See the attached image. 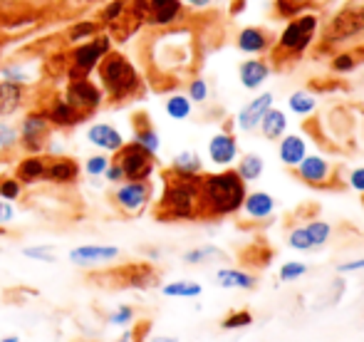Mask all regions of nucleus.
<instances>
[{
	"label": "nucleus",
	"instance_id": "1",
	"mask_svg": "<svg viewBox=\"0 0 364 342\" xmlns=\"http://www.w3.org/2000/svg\"><path fill=\"white\" fill-rule=\"evenodd\" d=\"M320 28H322V20L315 10H307V13H300V15H295V18H290L268 50L270 68L288 70L292 65L300 63V60L317 45Z\"/></svg>",
	"mask_w": 364,
	"mask_h": 342
},
{
	"label": "nucleus",
	"instance_id": "2",
	"mask_svg": "<svg viewBox=\"0 0 364 342\" xmlns=\"http://www.w3.org/2000/svg\"><path fill=\"white\" fill-rule=\"evenodd\" d=\"M164 191L159 198L154 216L156 221L173 223V221H201V191H198V176H186L166 169L161 173Z\"/></svg>",
	"mask_w": 364,
	"mask_h": 342
},
{
	"label": "nucleus",
	"instance_id": "3",
	"mask_svg": "<svg viewBox=\"0 0 364 342\" xmlns=\"http://www.w3.org/2000/svg\"><path fill=\"white\" fill-rule=\"evenodd\" d=\"M198 191H201V221H208V218H225L240 213L248 183L238 176V171L228 166L216 173H201Z\"/></svg>",
	"mask_w": 364,
	"mask_h": 342
},
{
	"label": "nucleus",
	"instance_id": "4",
	"mask_svg": "<svg viewBox=\"0 0 364 342\" xmlns=\"http://www.w3.org/2000/svg\"><path fill=\"white\" fill-rule=\"evenodd\" d=\"M362 35H364V3L362 0H350V3L342 5L330 18V23L325 25L322 40H320V45H317V53L332 50V48H337V45H345V43H350V40L362 38Z\"/></svg>",
	"mask_w": 364,
	"mask_h": 342
},
{
	"label": "nucleus",
	"instance_id": "5",
	"mask_svg": "<svg viewBox=\"0 0 364 342\" xmlns=\"http://www.w3.org/2000/svg\"><path fill=\"white\" fill-rule=\"evenodd\" d=\"M100 78H102V85H105L107 95L114 102L127 100V97L139 90V75H136L134 65H132L124 55L107 53L105 58L100 60Z\"/></svg>",
	"mask_w": 364,
	"mask_h": 342
},
{
	"label": "nucleus",
	"instance_id": "6",
	"mask_svg": "<svg viewBox=\"0 0 364 342\" xmlns=\"http://www.w3.org/2000/svg\"><path fill=\"white\" fill-rule=\"evenodd\" d=\"M114 161L124 171V181H149L156 171V154L146 151L136 141H129V144L124 141V146L117 151Z\"/></svg>",
	"mask_w": 364,
	"mask_h": 342
},
{
	"label": "nucleus",
	"instance_id": "7",
	"mask_svg": "<svg viewBox=\"0 0 364 342\" xmlns=\"http://www.w3.org/2000/svg\"><path fill=\"white\" fill-rule=\"evenodd\" d=\"M297 181H302L310 188H337V169L330 159L322 154H307L300 164L292 169Z\"/></svg>",
	"mask_w": 364,
	"mask_h": 342
},
{
	"label": "nucleus",
	"instance_id": "8",
	"mask_svg": "<svg viewBox=\"0 0 364 342\" xmlns=\"http://www.w3.org/2000/svg\"><path fill=\"white\" fill-rule=\"evenodd\" d=\"M154 186L151 181H122L117 183L114 193H112V201L127 216H139L146 211V206L151 203Z\"/></svg>",
	"mask_w": 364,
	"mask_h": 342
},
{
	"label": "nucleus",
	"instance_id": "9",
	"mask_svg": "<svg viewBox=\"0 0 364 342\" xmlns=\"http://www.w3.org/2000/svg\"><path fill=\"white\" fill-rule=\"evenodd\" d=\"M50 119L48 112H30L23 119V127H20V144L28 154H43L45 144H48L50 137Z\"/></svg>",
	"mask_w": 364,
	"mask_h": 342
},
{
	"label": "nucleus",
	"instance_id": "10",
	"mask_svg": "<svg viewBox=\"0 0 364 342\" xmlns=\"http://www.w3.org/2000/svg\"><path fill=\"white\" fill-rule=\"evenodd\" d=\"M238 139L230 132H218V134H213L208 139V159H211V164L220 166V169H228V166H233L238 161Z\"/></svg>",
	"mask_w": 364,
	"mask_h": 342
},
{
	"label": "nucleus",
	"instance_id": "11",
	"mask_svg": "<svg viewBox=\"0 0 364 342\" xmlns=\"http://www.w3.org/2000/svg\"><path fill=\"white\" fill-rule=\"evenodd\" d=\"M273 105H275L273 92H260L258 97H253V100L235 114V127H238L240 132H255L260 124V119H263V114Z\"/></svg>",
	"mask_w": 364,
	"mask_h": 342
},
{
	"label": "nucleus",
	"instance_id": "12",
	"mask_svg": "<svg viewBox=\"0 0 364 342\" xmlns=\"http://www.w3.org/2000/svg\"><path fill=\"white\" fill-rule=\"evenodd\" d=\"M270 45H273V35L265 28H260V25H248V28L240 30L238 38H235V48L243 55H248V58H260V55H265L270 50Z\"/></svg>",
	"mask_w": 364,
	"mask_h": 342
},
{
	"label": "nucleus",
	"instance_id": "13",
	"mask_svg": "<svg viewBox=\"0 0 364 342\" xmlns=\"http://www.w3.org/2000/svg\"><path fill=\"white\" fill-rule=\"evenodd\" d=\"M122 256V251L117 246H102V243H87V246H77L70 251V263L87 268V265H102L112 263Z\"/></svg>",
	"mask_w": 364,
	"mask_h": 342
},
{
	"label": "nucleus",
	"instance_id": "14",
	"mask_svg": "<svg viewBox=\"0 0 364 342\" xmlns=\"http://www.w3.org/2000/svg\"><path fill=\"white\" fill-rule=\"evenodd\" d=\"M68 102L77 112H82V114L87 117L90 112H95L97 107L102 105V92L92 82H87L85 78H77L73 80V85L68 87Z\"/></svg>",
	"mask_w": 364,
	"mask_h": 342
},
{
	"label": "nucleus",
	"instance_id": "15",
	"mask_svg": "<svg viewBox=\"0 0 364 342\" xmlns=\"http://www.w3.org/2000/svg\"><path fill=\"white\" fill-rule=\"evenodd\" d=\"M109 53V38H97L95 43L82 45L80 50L75 53V70L73 78H85L90 70H95L100 65V60Z\"/></svg>",
	"mask_w": 364,
	"mask_h": 342
},
{
	"label": "nucleus",
	"instance_id": "16",
	"mask_svg": "<svg viewBox=\"0 0 364 342\" xmlns=\"http://www.w3.org/2000/svg\"><path fill=\"white\" fill-rule=\"evenodd\" d=\"M117 275H119V285H124V288L149 290L159 285V273L151 263H129L122 270H117Z\"/></svg>",
	"mask_w": 364,
	"mask_h": 342
},
{
	"label": "nucleus",
	"instance_id": "17",
	"mask_svg": "<svg viewBox=\"0 0 364 342\" xmlns=\"http://www.w3.org/2000/svg\"><path fill=\"white\" fill-rule=\"evenodd\" d=\"M275 208H278V201H275L273 193L268 191H248L243 198V206H240V211H243V216L248 218V221H268V218H273Z\"/></svg>",
	"mask_w": 364,
	"mask_h": 342
},
{
	"label": "nucleus",
	"instance_id": "18",
	"mask_svg": "<svg viewBox=\"0 0 364 342\" xmlns=\"http://www.w3.org/2000/svg\"><path fill=\"white\" fill-rule=\"evenodd\" d=\"M270 73H273V68H270V63L263 58H248L238 65L240 85H243V90H250V92L260 90V87L265 85V80L270 78Z\"/></svg>",
	"mask_w": 364,
	"mask_h": 342
},
{
	"label": "nucleus",
	"instance_id": "19",
	"mask_svg": "<svg viewBox=\"0 0 364 342\" xmlns=\"http://www.w3.org/2000/svg\"><path fill=\"white\" fill-rule=\"evenodd\" d=\"M87 141L92 146H97V149L107 151V154H117L124 146V137L112 124H92L87 129Z\"/></svg>",
	"mask_w": 364,
	"mask_h": 342
},
{
	"label": "nucleus",
	"instance_id": "20",
	"mask_svg": "<svg viewBox=\"0 0 364 342\" xmlns=\"http://www.w3.org/2000/svg\"><path fill=\"white\" fill-rule=\"evenodd\" d=\"M305 156H307V139L302 134H283L278 139V159L283 161V166L295 169Z\"/></svg>",
	"mask_w": 364,
	"mask_h": 342
},
{
	"label": "nucleus",
	"instance_id": "21",
	"mask_svg": "<svg viewBox=\"0 0 364 342\" xmlns=\"http://www.w3.org/2000/svg\"><path fill=\"white\" fill-rule=\"evenodd\" d=\"M80 164L73 159V156H55V159L48 161V173L45 178L53 183H60V186H70L80 178Z\"/></svg>",
	"mask_w": 364,
	"mask_h": 342
},
{
	"label": "nucleus",
	"instance_id": "22",
	"mask_svg": "<svg viewBox=\"0 0 364 342\" xmlns=\"http://www.w3.org/2000/svg\"><path fill=\"white\" fill-rule=\"evenodd\" d=\"M216 283L225 290H253L258 285V278L243 268H218Z\"/></svg>",
	"mask_w": 364,
	"mask_h": 342
},
{
	"label": "nucleus",
	"instance_id": "23",
	"mask_svg": "<svg viewBox=\"0 0 364 342\" xmlns=\"http://www.w3.org/2000/svg\"><path fill=\"white\" fill-rule=\"evenodd\" d=\"M181 10H183L181 0H149V23L171 25L181 18Z\"/></svg>",
	"mask_w": 364,
	"mask_h": 342
},
{
	"label": "nucleus",
	"instance_id": "24",
	"mask_svg": "<svg viewBox=\"0 0 364 342\" xmlns=\"http://www.w3.org/2000/svg\"><path fill=\"white\" fill-rule=\"evenodd\" d=\"M48 156L43 154H30L15 166V178L20 183H35V181H43L45 173H48Z\"/></svg>",
	"mask_w": 364,
	"mask_h": 342
},
{
	"label": "nucleus",
	"instance_id": "25",
	"mask_svg": "<svg viewBox=\"0 0 364 342\" xmlns=\"http://www.w3.org/2000/svg\"><path fill=\"white\" fill-rule=\"evenodd\" d=\"M258 129H260V134H263L268 141H278L283 134H288V114H285L283 109H278V107L273 105L263 114V119H260Z\"/></svg>",
	"mask_w": 364,
	"mask_h": 342
},
{
	"label": "nucleus",
	"instance_id": "26",
	"mask_svg": "<svg viewBox=\"0 0 364 342\" xmlns=\"http://www.w3.org/2000/svg\"><path fill=\"white\" fill-rule=\"evenodd\" d=\"M134 141L144 146L146 151H151V154H159V149H161V137H159V132L151 127V122H149L146 114H136Z\"/></svg>",
	"mask_w": 364,
	"mask_h": 342
},
{
	"label": "nucleus",
	"instance_id": "27",
	"mask_svg": "<svg viewBox=\"0 0 364 342\" xmlns=\"http://www.w3.org/2000/svg\"><path fill=\"white\" fill-rule=\"evenodd\" d=\"M263 169H265V161L260 154H243L238 156V161H235V171H238V176L243 178L245 183H253L258 181L260 176H263Z\"/></svg>",
	"mask_w": 364,
	"mask_h": 342
},
{
	"label": "nucleus",
	"instance_id": "28",
	"mask_svg": "<svg viewBox=\"0 0 364 342\" xmlns=\"http://www.w3.org/2000/svg\"><path fill=\"white\" fill-rule=\"evenodd\" d=\"M48 119H50V124H55V127H75L80 119H85V114L77 112L68 100L65 102L60 100V102H55L53 109L48 112Z\"/></svg>",
	"mask_w": 364,
	"mask_h": 342
},
{
	"label": "nucleus",
	"instance_id": "29",
	"mask_svg": "<svg viewBox=\"0 0 364 342\" xmlns=\"http://www.w3.org/2000/svg\"><path fill=\"white\" fill-rule=\"evenodd\" d=\"M23 102V85L20 82H0V117H10Z\"/></svg>",
	"mask_w": 364,
	"mask_h": 342
},
{
	"label": "nucleus",
	"instance_id": "30",
	"mask_svg": "<svg viewBox=\"0 0 364 342\" xmlns=\"http://www.w3.org/2000/svg\"><path fill=\"white\" fill-rule=\"evenodd\" d=\"M288 107L292 114L297 117H310L317 109V95L312 90H295L288 97Z\"/></svg>",
	"mask_w": 364,
	"mask_h": 342
},
{
	"label": "nucleus",
	"instance_id": "31",
	"mask_svg": "<svg viewBox=\"0 0 364 342\" xmlns=\"http://www.w3.org/2000/svg\"><path fill=\"white\" fill-rule=\"evenodd\" d=\"M171 171L186 173V176H198V173H203V161L193 149H183L181 154L173 156Z\"/></svg>",
	"mask_w": 364,
	"mask_h": 342
},
{
	"label": "nucleus",
	"instance_id": "32",
	"mask_svg": "<svg viewBox=\"0 0 364 342\" xmlns=\"http://www.w3.org/2000/svg\"><path fill=\"white\" fill-rule=\"evenodd\" d=\"M201 293L203 288L196 280H173V283L161 285V295L166 298H198Z\"/></svg>",
	"mask_w": 364,
	"mask_h": 342
},
{
	"label": "nucleus",
	"instance_id": "33",
	"mask_svg": "<svg viewBox=\"0 0 364 342\" xmlns=\"http://www.w3.org/2000/svg\"><path fill=\"white\" fill-rule=\"evenodd\" d=\"M164 109H166V114L171 117V119L183 122V119H188V117H191L193 102L188 100L186 95H171L166 100V105H164Z\"/></svg>",
	"mask_w": 364,
	"mask_h": 342
},
{
	"label": "nucleus",
	"instance_id": "34",
	"mask_svg": "<svg viewBox=\"0 0 364 342\" xmlns=\"http://www.w3.org/2000/svg\"><path fill=\"white\" fill-rule=\"evenodd\" d=\"M302 226H305L307 236H310L315 248H322L332 238V226L327 221H322V218H310V221L302 223Z\"/></svg>",
	"mask_w": 364,
	"mask_h": 342
},
{
	"label": "nucleus",
	"instance_id": "35",
	"mask_svg": "<svg viewBox=\"0 0 364 342\" xmlns=\"http://www.w3.org/2000/svg\"><path fill=\"white\" fill-rule=\"evenodd\" d=\"M307 10H312L310 5L297 3V0H273V18L283 20V23H288L290 18H295L300 13H307Z\"/></svg>",
	"mask_w": 364,
	"mask_h": 342
},
{
	"label": "nucleus",
	"instance_id": "36",
	"mask_svg": "<svg viewBox=\"0 0 364 342\" xmlns=\"http://www.w3.org/2000/svg\"><path fill=\"white\" fill-rule=\"evenodd\" d=\"M360 65H362V63H360V58L355 55V50H345V53H337L335 58L330 60L332 73H337V75L352 73V70H357Z\"/></svg>",
	"mask_w": 364,
	"mask_h": 342
},
{
	"label": "nucleus",
	"instance_id": "37",
	"mask_svg": "<svg viewBox=\"0 0 364 342\" xmlns=\"http://www.w3.org/2000/svg\"><path fill=\"white\" fill-rule=\"evenodd\" d=\"M253 325V313L250 310H233L220 320V328L223 330H240V328H250Z\"/></svg>",
	"mask_w": 364,
	"mask_h": 342
},
{
	"label": "nucleus",
	"instance_id": "38",
	"mask_svg": "<svg viewBox=\"0 0 364 342\" xmlns=\"http://www.w3.org/2000/svg\"><path fill=\"white\" fill-rule=\"evenodd\" d=\"M211 258H223V253L216 246H201V248H191V251L183 253V263L188 265H201Z\"/></svg>",
	"mask_w": 364,
	"mask_h": 342
},
{
	"label": "nucleus",
	"instance_id": "39",
	"mask_svg": "<svg viewBox=\"0 0 364 342\" xmlns=\"http://www.w3.org/2000/svg\"><path fill=\"white\" fill-rule=\"evenodd\" d=\"M307 270L310 268H307L302 260H288V263L280 265L278 278H280V283H295V280H300L302 275H307Z\"/></svg>",
	"mask_w": 364,
	"mask_h": 342
},
{
	"label": "nucleus",
	"instance_id": "40",
	"mask_svg": "<svg viewBox=\"0 0 364 342\" xmlns=\"http://www.w3.org/2000/svg\"><path fill=\"white\" fill-rule=\"evenodd\" d=\"M243 258H245L243 263L263 268V265H268L270 260H273V248H268L265 243H260V246H248V253H245Z\"/></svg>",
	"mask_w": 364,
	"mask_h": 342
},
{
	"label": "nucleus",
	"instance_id": "41",
	"mask_svg": "<svg viewBox=\"0 0 364 342\" xmlns=\"http://www.w3.org/2000/svg\"><path fill=\"white\" fill-rule=\"evenodd\" d=\"M288 246L292 251H300V253H307V251H315V246H312L310 236H307L305 226H295L292 231L288 233Z\"/></svg>",
	"mask_w": 364,
	"mask_h": 342
},
{
	"label": "nucleus",
	"instance_id": "42",
	"mask_svg": "<svg viewBox=\"0 0 364 342\" xmlns=\"http://www.w3.org/2000/svg\"><path fill=\"white\" fill-rule=\"evenodd\" d=\"M208 95H211V90H208V82L203 78H193L191 82H188V100L196 102V105H203V102L208 100Z\"/></svg>",
	"mask_w": 364,
	"mask_h": 342
},
{
	"label": "nucleus",
	"instance_id": "43",
	"mask_svg": "<svg viewBox=\"0 0 364 342\" xmlns=\"http://www.w3.org/2000/svg\"><path fill=\"white\" fill-rule=\"evenodd\" d=\"M134 308L132 305H119V308L114 310V313L107 318V323L114 325V328H127L129 323H134Z\"/></svg>",
	"mask_w": 364,
	"mask_h": 342
},
{
	"label": "nucleus",
	"instance_id": "44",
	"mask_svg": "<svg viewBox=\"0 0 364 342\" xmlns=\"http://www.w3.org/2000/svg\"><path fill=\"white\" fill-rule=\"evenodd\" d=\"M109 164H112L109 156L95 154V156H90V159L85 161V173H87V176H105V171H107V166H109Z\"/></svg>",
	"mask_w": 364,
	"mask_h": 342
},
{
	"label": "nucleus",
	"instance_id": "45",
	"mask_svg": "<svg viewBox=\"0 0 364 342\" xmlns=\"http://www.w3.org/2000/svg\"><path fill=\"white\" fill-rule=\"evenodd\" d=\"M23 256L30 260H43V263H55V260H58L53 246H28V248H23Z\"/></svg>",
	"mask_w": 364,
	"mask_h": 342
},
{
	"label": "nucleus",
	"instance_id": "46",
	"mask_svg": "<svg viewBox=\"0 0 364 342\" xmlns=\"http://www.w3.org/2000/svg\"><path fill=\"white\" fill-rule=\"evenodd\" d=\"M23 193V183L18 178H0V198L5 201H15Z\"/></svg>",
	"mask_w": 364,
	"mask_h": 342
},
{
	"label": "nucleus",
	"instance_id": "47",
	"mask_svg": "<svg viewBox=\"0 0 364 342\" xmlns=\"http://www.w3.org/2000/svg\"><path fill=\"white\" fill-rule=\"evenodd\" d=\"M20 141V134L18 129H13L10 124L0 122V149H13L15 144Z\"/></svg>",
	"mask_w": 364,
	"mask_h": 342
},
{
	"label": "nucleus",
	"instance_id": "48",
	"mask_svg": "<svg viewBox=\"0 0 364 342\" xmlns=\"http://www.w3.org/2000/svg\"><path fill=\"white\" fill-rule=\"evenodd\" d=\"M347 186L352 188V191L357 193H364V166H357V169H352L347 173Z\"/></svg>",
	"mask_w": 364,
	"mask_h": 342
},
{
	"label": "nucleus",
	"instance_id": "49",
	"mask_svg": "<svg viewBox=\"0 0 364 342\" xmlns=\"http://www.w3.org/2000/svg\"><path fill=\"white\" fill-rule=\"evenodd\" d=\"M364 270V258H355V260H345V263L337 265V273L347 275V273H360Z\"/></svg>",
	"mask_w": 364,
	"mask_h": 342
},
{
	"label": "nucleus",
	"instance_id": "50",
	"mask_svg": "<svg viewBox=\"0 0 364 342\" xmlns=\"http://www.w3.org/2000/svg\"><path fill=\"white\" fill-rule=\"evenodd\" d=\"M87 35H95V25L92 23H80L70 30V40H73V43H77L80 38H87Z\"/></svg>",
	"mask_w": 364,
	"mask_h": 342
},
{
	"label": "nucleus",
	"instance_id": "51",
	"mask_svg": "<svg viewBox=\"0 0 364 342\" xmlns=\"http://www.w3.org/2000/svg\"><path fill=\"white\" fill-rule=\"evenodd\" d=\"M105 178H107V181H109V183H122V181H124V171H122V166L117 164L114 159H112V164L107 166Z\"/></svg>",
	"mask_w": 364,
	"mask_h": 342
},
{
	"label": "nucleus",
	"instance_id": "52",
	"mask_svg": "<svg viewBox=\"0 0 364 342\" xmlns=\"http://www.w3.org/2000/svg\"><path fill=\"white\" fill-rule=\"evenodd\" d=\"M122 13H124V0H114V3L105 10V20H107V23H114Z\"/></svg>",
	"mask_w": 364,
	"mask_h": 342
},
{
	"label": "nucleus",
	"instance_id": "53",
	"mask_svg": "<svg viewBox=\"0 0 364 342\" xmlns=\"http://www.w3.org/2000/svg\"><path fill=\"white\" fill-rule=\"evenodd\" d=\"M13 218H15V208L10 206V201L0 198V226H8Z\"/></svg>",
	"mask_w": 364,
	"mask_h": 342
},
{
	"label": "nucleus",
	"instance_id": "54",
	"mask_svg": "<svg viewBox=\"0 0 364 342\" xmlns=\"http://www.w3.org/2000/svg\"><path fill=\"white\" fill-rule=\"evenodd\" d=\"M245 5H248V0H230V10H228V13L235 18V15H240V13H243V10H245Z\"/></svg>",
	"mask_w": 364,
	"mask_h": 342
},
{
	"label": "nucleus",
	"instance_id": "55",
	"mask_svg": "<svg viewBox=\"0 0 364 342\" xmlns=\"http://www.w3.org/2000/svg\"><path fill=\"white\" fill-rule=\"evenodd\" d=\"M188 8H196V10H203V8H211L213 0H183Z\"/></svg>",
	"mask_w": 364,
	"mask_h": 342
},
{
	"label": "nucleus",
	"instance_id": "56",
	"mask_svg": "<svg viewBox=\"0 0 364 342\" xmlns=\"http://www.w3.org/2000/svg\"><path fill=\"white\" fill-rule=\"evenodd\" d=\"M151 342H178V340L171 338V335H159V338H151Z\"/></svg>",
	"mask_w": 364,
	"mask_h": 342
},
{
	"label": "nucleus",
	"instance_id": "57",
	"mask_svg": "<svg viewBox=\"0 0 364 342\" xmlns=\"http://www.w3.org/2000/svg\"><path fill=\"white\" fill-rule=\"evenodd\" d=\"M117 342H134V338H132V330H127V333L122 335V338L117 340Z\"/></svg>",
	"mask_w": 364,
	"mask_h": 342
},
{
	"label": "nucleus",
	"instance_id": "58",
	"mask_svg": "<svg viewBox=\"0 0 364 342\" xmlns=\"http://www.w3.org/2000/svg\"><path fill=\"white\" fill-rule=\"evenodd\" d=\"M297 3H305V5H310V8H315V5L320 3V0H297Z\"/></svg>",
	"mask_w": 364,
	"mask_h": 342
},
{
	"label": "nucleus",
	"instance_id": "59",
	"mask_svg": "<svg viewBox=\"0 0 364 342\" xmlns=\"http://www.w3.org/2000/svg\"><path fill=\"white\" fill-rule=\"evenodd\" d=\"M0 342H20V338H15V335H8V338H3Z\"/></svg>",
	"mask_w": 364,
	"mask_h": 342
},
{
	"label": "nucleus",
	"instance_id": "60",
	"mask_svg": "<svg viewBox=\"0 0 364 342\" xmlns=\"http://www.w3.org/2000/svg\"><path fill=\"white\" fill-rule=\"evenodd\" d=\"M362 206H364V193H362Z\"/></svg>",
	"mask_w": 364,
	"mask_h": 342
}]
</instances>
